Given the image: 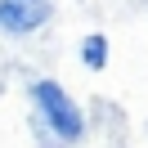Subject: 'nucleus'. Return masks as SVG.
<instances>
[{
    "mask_svg": "<svg viewBox=\"0 0 148 148\" xmlns=\"http://www.w3.org/2000/svg\"><path fill=\"white\" fill-rule=\"evenodd\" d=\"M32 99H36L40 117L49 121V130H54L58 139H67V144H72V139H81V130H85L81 108L63 94V85H54V81H36V85H32Z\"/></svg>",
    "mask_w": 148,
    "mask_h": 148,
    "instance_id": "f257e3e1",
    "label": "nucleus"
},
{
    "mask_svg": "<svg viewBox=\"0 0 148 148\" xmlns=\"http://www.w3.org/2000/svg\"><path fill=\"white\" fill-rule=\"evenodd\" d=\"M81 58H85V67H103L108 63V40L103 36H85L81 40Z\"/></svg>",
    "mask_w": 148,
    "mask_h": 148,
    "instance_id": "7ed1b4c3",
    "label": "nucleus"
},
{
    "mask_svg": "<svg viewBox=\"0 0 148 148\" xmlns=\"http://www.w3.org/2000/svg\"><path fill=\"white\" fill-rule=\"evenodd\" d=\"M49 18V0H0V27L5 32H36Z\"/></svg>",
    "mask_w": 148,
    "mask_h": 148,
    "instance_id": "f03ea898",
    "label": "nucleus"
}]
</instances>
